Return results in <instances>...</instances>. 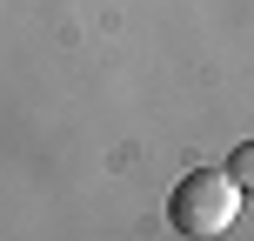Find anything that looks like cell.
Returning a JSON list of instances; mask_svg holds the SVG:
<instances>
[{"label": "cell", "instance_id": "obj_1", "mask_svg": "<svg viewBox=\"0 0 254 241\" xmlns=\"http://www.w3.org/2000/svg\"><path fill=\"white\" fill-rule=\"evenodd\" d=\"M241 215V188L214 167H188L167 194V228L174 235H228Z\"/></svg>", "mask_w": 254, "mask_h": 241}, {"label": "cell", "instance_id": "obj_2", "mask_svg": "<svg viewBox=\"0 0 254 241\" xmlns=\"http://www.w3.org/2000/svg\"><path fill=\"white\" fill-rule=\"evenodd\" d=\"M221 174H228L234 188H248V181H254V148H248V141H241V148L228 154V167H221Z\"/></svg>", "mask_w": 254, "mask_h": 241}]
</instances>
